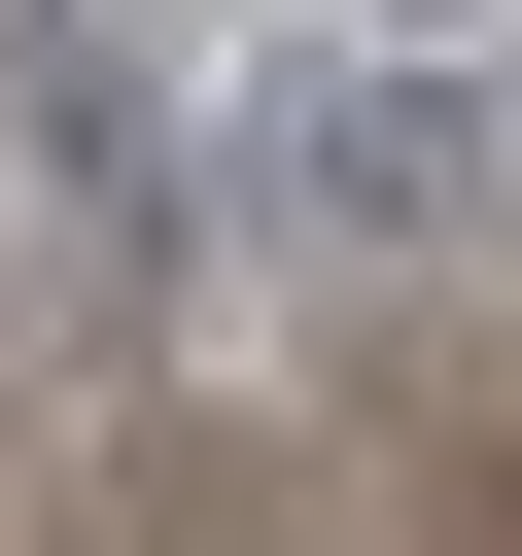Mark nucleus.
Here are the masks:
<instances>
[{"label": "nucleus", "instance_id": "obj_1", "mask_svg": "<svg viewBox=\"0 0 522 556\" xmlns=\"http://www.w3.org/2000/svg\"><path fill=\"white\" fill-rule=\"evenodd\" d=\"M244 174H278V243H452V208H522V104L418 35H313V70H244Z\"/></svg>", "mask_w": 522, "mask_h": 556}, {"label": "nucleus", "instance_id": "obj_2", "mask_svg": "<svg viewBox=\"0 0 522 556\" xmlns=\"http://www.w3.org/2000/svg\"><path fill=\"white\" fill-rule=\"evenodd\" d=\"M487 104H522V70H487Z\"/></svg>", "mask_w": 522, "mask_h": 556}]
</instances>
